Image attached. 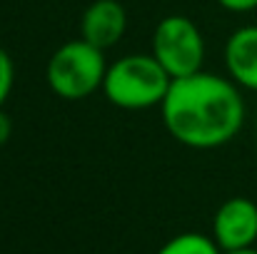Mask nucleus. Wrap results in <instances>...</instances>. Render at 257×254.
<instances>
[{
  "instance_id": "obj_1",
  "label": "nucleus",
  "mask_w": 257,
  "mask_h": 254,
  "mask_svg": "<svg viewBox=\"0 0 257 254\" xmlns=\"http://www.w3.org/2000/svg\"><path fill=\"white\" fill-rule=\"evenodd\" d=\"M163 122L172 137L195 150H212L230 142L245 120L237 87L212 73L175 78L163 100Z\"/></svg>"
},
{
  "instance_id": "obj_2",
  "label": "nucleus",
  "mask_w": 257,
  "mask_h": 254,
  "mask_svg": "<svg viewBox=\"0 0 257 254\" xmlns=\"http://www.w3.org/2000/svg\"><path fill=\"white\" fill-rule=\"evenodd\" d=\"M172 78L155 55H127L112 63L105 73V97L122 110H143L163 105Z\"/></svg>"
},
{
  "instance_id": "obj_3",
  "label": "nucleus",
  "mask_w": 257,
  "mask_h": 254,
  "mask_svg": "<svg viewBox=\"0 0 257 254\" xmlns=\"http://www.w3.org/2000/svg\"><path fill=\"white\" fill-rule=\"evenodd\" d=\"M102 50L87 40H70L60 45L48 63V85L63 100H83L92 95L105 80Z\"/></svg>"
},
{
  "instance_id": "obj_4",
  "label": "nucleus",
  "mask_w": 257,
  "mask_h": 254,
  "mask_svg": "<svg viewBox=\"0 0 257 254\" xmlns=\"http://www.w3.org/2000/svg\"><path fill=\"white\" fill-rule=\"evenodd\" d=\"M153 55L168 70L172 80L187 78L202 70L205 40L190 18L170 15L158 23L153 35Z\"/></svg>"
},
{
  "instance_id": "obj_5",
  "label": "nucleus",
  "mask_w": 257,
  "mask_h": 254,
  "mask_svg": "<svg viewBox=\"0 0 257 254\" xmlns=\"http://www.w3.org/2000/svg\"><path fill=\"white\" fill-rule=\"evenodd\" d=\"M215 242L222 252L252 247L257 239V204L247 197H232L220 204L212 222Z\"/></svg>"
},
{
  "instance_id": "obj_6",
  "label": "nucleus",
  "mask_w": 257,
  "mask_h": 254,
  "mask_svg": "<svg viewBox=\"0 0 257 254\" xmlns=\"http://www.w3.org/2000/svg\"><path fill=\"white\" fill-rule=\"evenodd\" d=\"M127 28V13L117 0H95L87 5L80 20V35L90 45L107 50L112 48Z\"/></svg>"
},
{
  "instance_id": "obj_7",
  "label": "nucleus",
  "mask_w": 257,
  "mask_h": 254,
  "mask_svg": "<svg viewBox=\"0 0 257 254\" xmlns=\"http://www.w3.org/2000/svg\"><path fill=\"white\" fill-rule=\"evenodd\" d=\"M225 65L235 83L257 92V25H245L230 35Z\"/></svg>"
},
{
  "instance_id": "obj_8",
  "label": "nucleus",
  "mask_w": 257,
  "mask_h": 254,
  "mask_svg": "<svg viewBox=\"0 0 257 254\" xmlns=\"http://www.w3.org/2000/svg\"><path fill=\"white\" fill-rule=\"evenodd\" d=\"M158 254H220V247H217V242L207 239L205 234L187 232V234L170 239L165 247H160Z\"/></svg>"
},
{
  "instance_id": "obj_9",
  "label": "nucleus",
  "mask_w": 257,
  "mask_h": 254,
  "mask_svg": "<svg viewBox=\"0 0 257 254\" xmlns=\"http://www.w3.org/2000/svg\"><path fill=\"white\" fill-rule=\"evenodd\" d=\"M13 80H15L13 60H10V55L0 48V107H3V102L8 100V95H10V90H13Z\"/></svg>"
},
{
  "instance_id": "obj_10",
  "label": "nucleus",
  "mask_w": 257,
  "mask_h": 254,
  "mask_svg": "<svg viewBox=\"0 0 257 254\" xmlns=\"http://www.w3.org/2000/svg\"><path fill=\"white\" fill-rule=\"evenodd\" d=\"M222 8L232 10V13H247V10H255L257 0H217Z\"/></svg>"
},
{
  "instance_id": "obj_11",
  "label": "nucleus",
  "mask_w": 257,
  "mask_h": 254,
  "mask_svg": "<svg viewBox=\"0 0 257 254\" xmlns=\"http://www.w3.org/2000/svg\"><path fill=\"white\" fill-rule=\"evenodd\" d=\"M10 132H13V125H10V117L3 112V107H0V147L10 140Z\"/></svg>"
},
{
  "instance_id": "obj_12",
  "label": "nucleus",
  "mask_w": 257,
  "mask_h": 254,
  "mask_svg": "<svg viewBox=\"0 0 257 254\" xmlns=\"http://www.w3.org/2000/svg\"><path fill=\"white\" fill-rule=\"evenodd\" d=\"M225 254H257L252 247H247V249H237V252H225Z\"/></svg>"
},
{
  "instance_id": "obj_13",
  "label": "nucleus",
  "mask_w": 257,
  "mask_h": 254,
  "mask_svg": "<svg viewBox=\"0 0 257 254\" xmlns=\"http://www.w3.org/2000/svg\"><path fill=\"white\" fill-rule=\"evenodd\" d=\"M255 142H257V125H255Z\"/></svg>"
}]
</instances>
